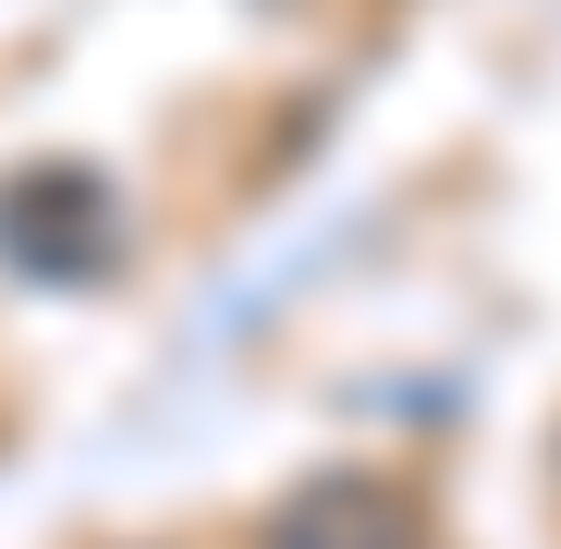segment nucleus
Returning <instances> with one entry per match:
<instances>
[{
    "instance_id": "obj_1",
    "label": "nucleus",
    "mask_w": 561,
    "mask_h": 549,
    "mask_svg": "<svg viewBox=\"0 0 561 549\" xmlns=\"http://www.w3.org/2000/svg\"><path fill=\"white\" fill-rule=\"evenodd\" d=\"M280 549H391V525H342V513H306Z\"/></svg>"
}]
</instances>
